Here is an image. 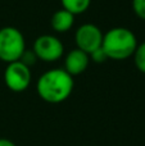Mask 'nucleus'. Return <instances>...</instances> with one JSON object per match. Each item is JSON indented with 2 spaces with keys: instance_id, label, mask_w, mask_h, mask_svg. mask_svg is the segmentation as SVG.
<instances>
[{
  "instance_id": "obj_7",
  "label": "nucleus",
  "mask_w": 145,
  "mask_h": 146,
  "mask_svg": "<svg viewBox=\"0 0 145 146\" xmlns=\"http://www.w3.org/2000/svg\"><path fill=\"white\" fill-rule=\"evenodd\" d=\"M90 63V56L87 53L80 49H72L64 58V71L74 77L86 71Z\"/></svg>"
},
{
  "instance_id": "obj_11",
  "label": "nucleus",
  "mask_w": 145,
  "mask_h": 146,
  "mask_svg": "<svg viewBox=\"0 0 145 146\" xmlns=\"http://www.w3.org/2000/svg\"><path fill=\"white\" fill-rule=\"evenodd\" d=\"M19 60L22 62L23 64H26L27 67H30L31 68V66H35L36 62H37L39 59H37V56H36V54L33 53V50H27V49H26Z\"/></svg>"
},
{
  "instance_id": "obj_9",
  "label": "nucleus",
  "mask_w": 145,
  "mask_h": 146,
  "mask_svg": "<svg viewBox=\"0 0 145 146\" xmlns=\"http://www.w3.org/2000/svg\"><path fill=\"white\" fill-rule=\"evenodd\" d=\"M62 8L73 15H78L85 13L90 8L91 0H61Z\"/></svg>"
},
{
  "instance_id": "obj_12",
  "label": "nucleus",
  "mask_w": 145,
  "mask_h": 146,
  "mask_svg": "<svg viewBox=\"0 0 145 146\" xmlns=\"http://www.w3.org/2000/svg\"><path fill=\"white\" fill-rule=\"evenodd\" d=\"M132 10L140 19L145 21V0H132Z\"/></svg>"
},
{
  "instance_id": "obj_2",
  "label": "nucleus",
  "mask_w": 145,
  "mask_h": 146,
  "mask_svg": "<svg viewBox=\"0 0 145 146\" xmlns=\"http://www.w3.org/2000/svg\"><path fill=\"white\" fill-rule=\"evenodd\" d=\"M138 48L135 33L125 27H114L103 35L102 49L108 59L123 60L134 55Z\"/></svg>"
},
{
  "instance_id": "obj_1",
  "label": "nucleus",
  "mask_w": 145,
  "mask_h": 146,
  "mask_svg": "<svg viewBox=\"0 0 145 146\" xmlns=\"http://www.w3.org/2000/svg\"><path fill=\"white\" fill-rule=\"evenodd\" d=\"M74 87L73 77L63 68L44 72L36 83L37 95L49 104H59L71 96Z\"/></svg>"
},
{
  "instance_id": "obj_8",
  "label": "nucleus",
  "mask_w": 145,
  "mask_h": 146,
  "mask_svg": "<svg viewBox=\"0 0 145 146\" xmlns=\"http://www.w3.org/2000/svg\"><path fill=\"white\" fill-rule=\"evenodd\" d=\"M74 23V15L72 13L67 12L66 9H59L51 15L50 26L55 32L64 33L72 28Z\"/></svg>"
},
{
  "instance_id": "obj_4",
  "label": "nucleus",
  "mask_w": 145,
  "mask_h": 146,
  "mask_svg": "<svg viewBox=\"0 0 145 146\" xmlns=\"http://www.w3.org/2000/svg\"><path fill=\"white\" fill-rule=\"evenodd\" d=\"M31 69L21 60L8 63L4 71V82L9 90L14 92H22L28 88L31 83Z\"/></svg>"
},
{
  "instance_id": "obj_5",
  "label": "nucleus",
  "mask_w": 145,
  "mask_h": 146,
  "mask_svg": "<svg viewBox=\"0 0 145 146\" xmlns=\"http://www.w3.org/2000/svg\"><path fill=\"white\" fill-rule=\"evenodd\" d=\"M32 50L39 60L55 62L63 56L64 46L57 36L41 35L35 40Z\"/></svg>"
},
{
  "instance_id": "obj_6",
  "label": "nucleus",
  "mask_w": 145,
  "mask_h": 146,
  "mask_svg": "<svg viewBox=\"0 0 145 146\" xmlns=\"http://www.w3.org/2000/svg\"><path fill=\"white\" fill-rule=\"evenodd\" d=\"M103 35L98 26L92 23H84L76 30L74 33V41H76L77 49L91 54L94 50L99 49L103 42Z\"/></svg>"
},
{
  "instance_id": "obj_14",
  "label": "nucleus",
  "mask_w": 145,
  "mask_h": 146,
  "mask_svg": "<svg viewBox=\"0 0 145 146\" xmlns=\"http://www.w3.org/2000/svg\"><path fill=\"white\" fill-rule=\"evenodd\" d=\"M0 146H17V145L8 139H0Z\"/></svg>"
},
{
  "instance_id": "obj_10",
  "label": "nucleus",
  "mask_w": 145,
  "mask_h": 146,
  "mask_svg": "<svg viewBox=\"0 0 145 146\" xmlns=\"http://www.w3.org/2000/svg\"><path fill=\"white\" fill-rule=\"evenodd\" d=\"M132 56L136 68L141 73H145V41L141 44H138V48H136Z\"/></svg>"
},
{
  "instance_id": "obj_3",
  "label": "nucleus",
  "mask_w": 145,
  "mask_h": 146,
  "mask_svg": "<svg viewBox=\"0 0 145 146\" xmlns=\"http://www.w3.org/2000/svg\"><path fill=\"white\" fill-rule=\"evenodd\" d=\"M25 50V36L18 28L10 26L0 28V60L5 63L17 62Z\"/></svg>"
},
{
  "instance_id": "obj_13",
  "label": "nucleus",
  "mask_w": 145,
  "mask_h": 146,
  "mask_svg": "<svg viewBox=\"0 0 145 146\" xmlns=\"http://www.w3.org/2000/svg\"><path fill=\"white\" fill-rule=\"evenodd\" d=\"M89 56H90V60H94L95 63H98V64L104 63L105 60H108V56L105 55L102 46H100L99 49H96V50H94L91 54H89Z\"/></svg>"
}]
</instances>
